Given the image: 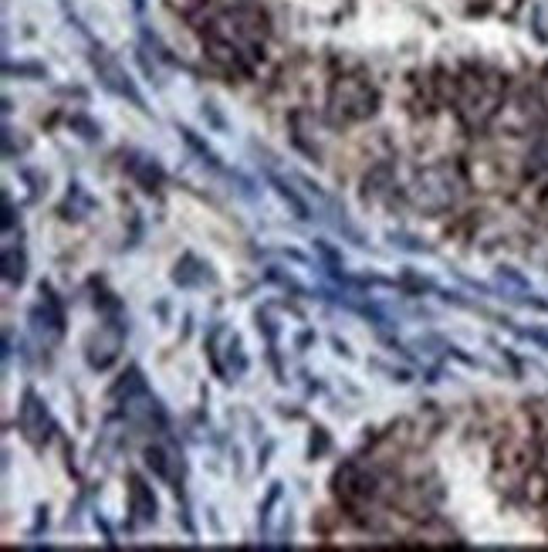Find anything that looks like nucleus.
Returning a JSON list of instances; mask_svg holds the SVG:
<instances>
[{
  "label": "nucleus",
  "instance_id": "obj_1",
  "mask_svg": "<svg viewBox=\"0 0 548 552\" xmlns=\"http://www.w3.org/2000/svg\"><path fill=\"white\" fill-rule=\"evenodd\" d=\"M379 105V92L362 75H339L328 88V109L335 122H359L369 119Z\"/></svg>",
  "mask_w": 548,
  "mask_h": 552
},
{
  "label": "nucleus",
  "instance_id": "obj_2",
  "mask_svg": "<svg viewBox=\"0 0 548 552\" xmlns=\"http://www.w3.org/2000/svg\"><path fill=\"white\" fill-rule=\"evenodd\" d=\"M92 61H95V68H98V75H102V81H105V85H109L112 92H119V96H126V98H133L135 105H142V96H139V92L133 88L129 75H126V72H122V68L115 65L112 58L102 55V48H98V51L92 55Z\"/></svg>",
  "mask_w": 548,
  "mask_h": 552
},
{
  "label": "nucleus",
  "instance_id": "obj_3",
  "mask_svg": "<svg viewBox=\"0 0 548 552\" xmlns=\"http://www.w3.org/2000/svg\"><path fill=\"white\" fill-rule=\"evenodd\" d=\"M376 492V481L369 475H362L359 468H345L339 471V495H345V501H356V498H373Z\"/></svg>",
  "mask_w": 548,
  "mask_h": 552
},
{
  "label": "nucleus",
  "instance_id": "obj_4",
  "mask_svg": "<svg viewBox=\"0 0 548 552\" xmlns=\"http://www.w3.org/2000/svg\"><path fill=\"white\" fill-rule=\"evenodd\" d=\"M20 427L27 431V438L38 440V431L41 427H48V414H44V407L38 403L34 393H24V407H20Z\"/></svg>",
  "mask_w": 548,
  "mask_h": 552
},
{
  "label": "nucleus",
  "instance_id": "obj_5",
  "mask_svg": "<svg viewBox=\"0 0 548 552\" xmlns=\"http://www.w3.org/2000/svg\"><path fill=\"white\" fill-rule=\"evenodd\" d=\"M129 495H133V508L139 512V518H156V498L146 492V485H142L139 478H133Z\"/></svg>",
  "mask_w": 548,
  "mask_h": 552
},
{
  "label": "nucleus",
  "instance_id": "obj_6",
  "mask_svg": "<svg viewBox=\"0 0 548 552\" xmlns=\"http://www.w3.org/2000/svg\"><path fill=\"white\" fill-rule=\"evenodd\" d=\"M203 4H207V0H203Z\"/></svg>",
  "mask_w": 548,
  "mask_h": 552
}]
</instances>
